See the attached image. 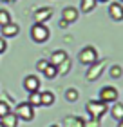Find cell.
<instances>
[{
  "instance_id": "cell-7",
  "label": "cell",
  "mask_w": 123,
  "mask_h": 127,
  "mask_svg": "<svg viewBox=\"0 0 123 127\" xmlns=\"http://www.w3.org/2000/svg\"><path fill=\"white\" fill-rule=\"evenodd\" d=\"M51 16H52V9L51 7H40L34 11V24H45L47 20H51Z\"/></svg>"
},
{
  "instance_id": "cell-2",
  "label": "cell",
  "mask_w": 123,
  "mask_h": 127,
  "mask_svg": "<svg viewBox=\"0 0 123 127\" xmlns=\"http://www.w3.org/2000/svg\"><path fill=\"white\" fill-rule=\"evenodd\" d=\"M31 38H33V42H36V44L47 42L49 40V29L44 24H34L31 27Z\"/></svg>"
},
{
  "instance_id": "cell-17",
  "label": "cell",
  "mask_w": 123,
  "mask_h": 127,
  "mask_svg": "<svg viewBox=\"0 0 123 127\" xmlns=\"http://www.w3.org/2000/svg\"><path fill=\"white\" fill-rule=\"evenodd\" d=\"M44 76H45V78H49V80L56 78V76H58V67H56V65H52V64H49V65L45 67V71H44Z\"/></svg>"
},
{
  "instance_id": "cell-20",
  "label": "cell",
  "mask_w": 123,
  "mask_h": 127,
  "mask_svg": "<svg viewBox=\"0 0 123 127\" xmlns=\"http://www.w3.org/2000/svg\"><path fill=\"white\" fill-rule=\"evenodd\" d=\"M65 100L76 102V100H78V91H76V89H67L65 91Z\"/></svg>"
},
{
  "instance_id": "cell-24",
  "label": "cell",
  "mask_w": 123,
  "mask_h": 127,
  "mask_svg": "<svg viewBox=\"0 0 123 127\" xmlns=\"http://www.w3.org/2000/svg\"><path fill=\"white\" fill-rule=\"evenodd\" d=\"M47 65H49V60H44V58H42V60H38V64H36V69H38V71H42V73H44V71H45V67H47Z\"/></svg>"
},
{
  "instance_id": "cell-22",
  "label": "cell",
  "mask_w": 123,
  "mask_h": 127,
  "mask_svg": "<svg viewBox=\"0 0 123 127\" xmlns=\"http://www.w3.org/2000/svg\"><path fill=\"white\" fill-rule=\"evenodd\" d=\"M7 113H11V111H9V105H7L5 102H2V100H0V118H2V116H5Z\"/></svg>"
},
{
  "instance_id": "cell-15",
  "label": "cell",
  "mask_w": 123,
  "mask_h": 127,
  "mask_svg": "<svg viewBox=\"0 0 123 127\" xmlns=\"http://www.w3.org/2000/svg\"><path fill=\"white\" fill-rule=\"evenodd\" d=\"M96 7V0H80V9L81 13H91Z\"/></svg>"
},
{
  "instance_id": "cell-3",
  "label": "cell",
  "mask_w": 123,
  "mask_h": 127,
  "mask_svg": "<svg viewBox=\"0 0 123 127\" xmlns=\"http://www.w3.org/2000/svg\"><path fill=\"white\" fill-rule=\"evenodd\" d=\"M78 58L83 65H92V64H96V60H98V51L94 47H91V45H87V47H83L80 51Z\"/></svg>"
},
{
  "instance_id": "cell-19",
  "label": "cell",
  "mask_w": 123,
  "mask_h": 127,
  "mask_svg": "<svg viewBox=\"0 0 123 127\" xmlns=\"http://www.w3.org/2000/svg\"><path fill=\"white\" fill-rule=\"evenodd\" d=\"M9 22H13L11 20V15H9V11H5V9H0V27L5 26V24H9Z\"/></svg>"
},
{
  "instance_id": "cell-30",
  "label": "cell",
  "mask_w": 123,
  "mask_h": 127,
  "mask_svg": "<svg viewBox=\"0 0 123 127\" xmlns=\"http://www.w3.org/2000/svg\"><path fill=\"white\" fill-rule=\"evenodd\" d=\"M118 2H120V4H123V0H118Z\"/></svg>"
},
{
  "instance_id": "cell-27",
  "label": "cell",
  "mask_w": 123,
  "mask_h": 127,
  "mask_svg": "<svg viewBox=\"0 0 123 127\" xmlns=\"http://www.w3.org/2000/svg\"><path fill=\"white\" fill-rule=\"evenodd\" d=\"M118 127H123V120H120V124H118Z\"/></svg>"
},
{
  "instance_id": "cell-4",
  "label": "cell",
  "mask_w": 123,
  "mask_h": 127,
  "mask_svg": "<svg viewBox=\"0 0 123 127\" xmlns=\"http://www.w3.org/2000/svg\"><path fill=\"white\" fill-rule=\"evenodd\" d=\"M87 111H89V114L92 116V120H98L101 114L107 113V103L91 100V102H87Z\"/></svg>"
},
{
  "instance_id": "cell-14",
  "label": "cell",
  "mask_w": 123,
  "mask_h": 127,
  "mask_svg": "<svg viewBox=\"0 0 123 127\" xmlns=\"http://www.w3.org/2000/svg\"><path fill=\"white\" fill-rule=\"evenodd\" d=\"M110 114H112L116 120H123V103L114 102V105L110 107Z\"/></svg>"
},
{
  "instance_id": "cell-6",
  "label": "cell",
  "mask_w": 123,
  "mask_h": 127,
  "mask_svg": "<svg viewBox=\"0 0 123 127\" xmlns=\"http://www.w3.org/2000/svg\"><path fill=\"white\" fill-rule=\"evenodd\" d=\"M109 16L114 22H121L123 20V5L120 2H110V5H109Z\"/></svg>"
},
{
  "instance_id": "cell-1",
  "label": "cell",
  "mask_w": 123,
  "mask_h": 127,
  "mask_svg": "<svg viewBox=\"0 0 123 127\" xmlns=\"http://www.w3.org/2000/svg\"><path fill=\"white\" fill-rule=\"evenodd\" d=\"M15 114H16V118H18V120L31 122L33 116H34V107H33L29 102H22V103H18V105H16Z\"/></svg>"
},
{
  "instance_id": "cell-8",
  "label": "cell",
  "mask_w": 123,
  "mask_h": 127,
  "mask_svg": "<svg viewBox=\"0 0 123 127\" xmlns=\"http://www.w3.org/2000/svg\"><path fill=\"white\" fill-rule=\"evenodd\" d=\"M24 87H25V91H29V93L38 91L40 89V78L34 76V74H29V76L24 78Z\"/></svg>"
},
{
  "instance_id": "cell-5",
  "label": "cell",
  "mask_w": 123,
  "mask_h": 127,
  "mask_svg": "<svg viewBox=\"0 0 123 127\" xmlns=\"http://www.w3.org/2000/svg\"><path fill=\"white\" fill-rule=\"evenodd\" d=\"M99 102H103V103H114V102H118V89L110 87V85L103 87L101 91H99Z\"/></svg>"
},
{
  "instance_id": "cell-10",
  "label": "cell",
  "mask_w": 123,
  "mask_h": 127,
  "mask_svg": "<svg viewBox=\"0 0 123 127\" xmlns=\"http://www.w3.org/2000/svg\"><path fill=\"white\" fill-rule=\"evenodd\" d=\"M18 31H20V27H18V24H15V22H9V24L2 26V34H4V38H13V36L18 34Z\"/></svg>"
},
{
  "instance_id": "cell-26",
  "label": "cell",
  "mask_w": 123,
  "mask_h": 127,
  "mask_svg": "<svg viewBox=\"0 0 123 127\" xmlns=\"http://www.w3.org/2000/svg\"><path fill=\"white\" fill-rule=\"evenodd\" d=\"M2 2H5V4H7V2H9V4H11V2H15V0H2Z\"/></svg>"
},
{
  "instance_id": "cell-12",
  "label": "cell",
  "mask_w": 123,
  "mask_h": 127,
  "mask_svg": "<svg viewBox=\"0 0 123 127\" xmlns=\"http://www.w3.org/2000/svg\"><path fill=\"white\" fill-rule=\"evenodd\" d=\"M69 58V56H67V53H65V51H54V53H52L51 55V60H49V64H52V65H60V64L62 62H65Z\"/></svg>"
},
{
  "instance_id": "cell-11",
  "label": "cell",
  "mask_w": 123,
  "mask_h": 127,
  "mask_svg": "<svg viewBox=\"0 0 123 127\" xmlns=\"http://www.w3.org/2000/svg\"><path fill=\"white\" fill-rule=\"evenodd\" d=\"M103 67H105V62H98V65H94L92 64V67L89 69V73H87V80H98V76L101 74V71H103Z\"/></svg>"
},
{
  "instance_id": "cell-28",
  "label": "cell",
  "mask_w": 123,
  "mask_h": 127,
  "mask_svg": "<svg viewBox=\"0 0 123 127\" xmlns=\"http://www.w3.org/2000/svg\"><path fill=\"white\" fill-rule=\"evenodd\" d=\"M96 2H107V0H96Z\"/></svg>"
},
{
  "instance_id": "cell-16",
  "label": "cell",
  "mask_w": 123,
  "mask_h": 127,
  "mask_svg": "<svg viewBox=\"0 0 123 127\" xmlns=\"http://www.w3.org/2000/svg\"><path fill=\"white\" fill-rule=\"evenodd\" d=\"M40 96H42V105H52L54 103V95L51 91H44V93H40Z\"/></svg>"
},
{
  "instance_id": "cell-13",
  "label": "cell",
  "mask_w": 123,
  "mask_h": 127,
  "mask_svg": "<svg viewBox=\"0 0 123 127\" xmlns=\"http://www.w3.org/2000/svg\"><path fill=\"white\" fill-rule=\"evenodd\" d=\"M0 122L4 124V127H16L18 125V118H16L15 113H7L5 116L0 118Z\"/></svg>"
},
{
  "instance_id": "cell-9",
  "label": "cell",
  "mask_w": 123,
  "mask_h": 127,
  "mask_svg": "<svg viewBox=\"0 0 123 127\" xmlns=\"http://www.w3.org/2000/svg\"><path fill=\"white\" fill-rule=\"evenodd\" d=\"M62 18H63V22H67V24L76 22V20H78V9H76V7H71V5L63 7V11H62Z\"/></svg>"
},
{
  "instance_id": "cell-18",
  "label": "cell",
  "mask_w": 123,
  "mask_h": 127,
  "mask_svg": "<svg viewBox=\"0 0 123 127\" xmlns=\"http://www.w3.org/2000/svg\"><path fill=\"white\" fill-rule=\"evenodd\" d=\"M29 103L33 107L42 105V96H40V91H34V93H29Z\"/></svg>"
},
{
  "instance_id": "cell-29",
  "label": "cell",
  "mask_w": 123,
  "mask_h": 127,
  "mask_svg": "<svg viewBox=\"0 0 123 127\" xmlns=\"http://www.w3.org/2000/svg\"><path fill=\"white\" fill-rule=\"evenodd\" d=\"M0 127H4V124H2V122H0Z\"/></svg>"
},
{
  "instance_id": "cell-25",
  "label": "cell",
  "mask_w": 123,
  "mask_h": 127,
  "mask_svg": "<svg viewBox=\"0 0 123 127\" xmlns=\"http://www.w3.org/2000/svg\"><path fill=\"white\" fill-rule=\"evenodd\" d=\"M5 49H7V44H5V38H4V36H0V55H2Z\"/></svg>"
},
{
  "instance_id": "cell-21",
  "label": "cell",
  "mask_w": 123,
  "mask_h": 127,
  "mask_svg": "<svg viewBox=\"0 0 123 127\" xmlns=\"http://www.w3.org/2000/svg\"><path fill=\"white\" fill-rule=\"evenodd\" d=\"M69 69H71V60L67 58L65 62H62L60 65H58V74H60V73H67Z\"/></svg>"
},
{
  "instance_id": "cell-23",
  "label": "cell",
  "mask_w": 123,
  "mask_h": 127,
  "mask_svg": "<svg viewBox=\"0 0 123 127\" xmlns=\"http://www.w3.org/2000/svg\"><path fill=\"white\" fill-rule=\"evenodd\" d=\"M110 76H112V78H120V76H121V67H120V65L110 67Z\"/></svg>"
}]
</instances>
